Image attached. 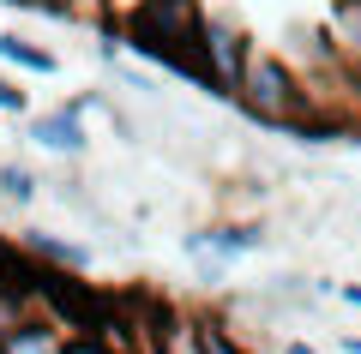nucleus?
Listing matches in <instances>:
<instances>
[{"label": "nucleus", "mask_w": 361, "mask_h": 354, "mask_svg": "<svg viewBox=\"0 0 361 354\" xmlns=\"http://www.w3.org/2000/svg\"><path fill=\"white\" fill-rule=\"evenodd\" d=\"M199 30H205V0H133L121 13V42H127L133 61L205 90Z\"/></svg>", "instance_id": "obj_1"}, {"label": "nucleus", "mask_w": 361, "mask_h": 354, "mask_svg": "<svg viewBox=\"0 0 361 354\" xmlns=\"http://www.w3.org/2000/svg\"><path fill=\"white\" fill-rule=\"evenodd\" d=\"M42 187H49V180H42L25 156H6V163H0V204H6V210H30V204L42 198Z\"/></svg>", "instance_id": "obj_9"}, {"label": "nucleus", "mask_w": 361, "mask_h": 354, "mask_svg": "<svg viewBox=\"0 0 361 354\" xmlns=\"http://www.w3.org/2000/svg\"><path fill=\"white\" fill-rule=\"evenodd\" d=\"M0 354H66V330L54 318H25L0 330Z\"/></svg>", "instance_id": "obj_8"}, {"label": "nucleus", "mask_w": 361, "mask_h": 354, "mask_svg": "<svg viewBox=\"0 0 361 354\" xmlns=\"http://www.w3.org/2000/svg\"><path fill=\"white\" fill-rule=\"evenodd\" d=\"M337 348H343V354H361V336L349 330V336H337Z\"/></svg>", "instance_id": "obj_18"}, {"label": "nucleus", "mask_w": 361, "mask_h": 354, "mask_svg": "<svg viewBox=\"0 0 361 354\" xmlns=\"http://www.w3.org/2000/svg\"><path fill=\"white\" fill-rule=\"evenodd\" d=\"M325 30H331L337 54L361 72V0H331V13H325Z\"/></svg>", "instance_id": "obj_10"}, {"label": "nucleus", "mask_w": 361, "mask_h": 354, "mask_svg": "<svg viewBox=\"0 0 361 354\" xmlns=\"http://www.w3.org/2000/svg\"><path fill=\"white\" fill-rule=\"evenodd\" d=\"M109 72L121 78V90H127V96H139V102H151V108H163V72H157V66H139V61H127V54H121Z\"/></svg>", "instance_id": "obj_14"}, {"label": "nucleus", "mask_w": 361, "mask_h": 354, "mask_svg": "<svg viewBox=\"0 0 361 354\" xmlns=\"http://www.w3.org/2000/svg\"><path fill=\"white\" fill-rule=\"evenodd\" d=\"M0 66L30 72V78H54V72H61V54H54L49 42L25 37V30H0Z\"/></svg>", "instance_id": "obj_7"}, {"label": "nucleus", "mask_w": 361, "mask_h": 354, "mask_svg": "<svg viewBox=\"0 0 361 354\" xmlns=\"http://www.w3.org/2000/svg\"><path fill=\"white\" fill-rule=\"evenodd\" d=\"M193 342H199V354H253L247 336H235L229 318H211V312H193Z\"/></svg>", "instance_id": "obj_13"}, {"label": "nucleus", "mask_w": 361, "mask_h": 354, "mask_svg": "<svg viewBox=\"0 0 361 354\" xmlns=\"http://www.w3.org/2000/svg\"><path fill=\"white\" fill-rule=\"evenodd\" d=\"M25 144L54 156V163H78V156H90V114L78 102H54V108L25 120Z\"/></svg>", "instance_id": "obj_5"}, {"label": "nucleus", "mask_w": 361, "mask_h": 354, "mask_svg": "<svg viewBox=\"0 0 361 354\" xmlns=\"http://www.w3.org/2000/svg\"><path fill=\"white\" fill-rule=\"evenodd\" d=\"M0 6H18V13H37V18H61V25H97L109 13V0H0Z\"/></svg>", "instance_id": "obj_11"}, {"label": "nucleus", "mask_w": 361, "mask_h": 354, "mask_svg": "<svg viewBox=\"0 0 361 354\" xmlns=\"http://www.w3.org/2000/svg\"><path fill=\"white\" fill-rule=\"evenodd\" d=\"M265 246H271V234H265L259 216H223V222H211V228H187V234H180V253L199 265L205 282H223L235 258H253V253H265Z\"/></svg>", "instance_id": "obj_3"}, {"label": "nucleus", "mask_w": 361, "mask_h": 354, "mask_svg": "<svg viewBox=\"0 0 361 354\" xmlns=\"http://www.w3.org/2000/svg\"><path fill=\"white\" fill-rule=\"evenodd\" d=\"M283 354H319V348H313V342H295V336H289V342H283Z\"/></svg>", "instance_id": "obj_19"}, {"label": "nucleus", "mask_w": 361, "mask_h": 354, "mask_svg": "<svg viewBox=\"0 0 361 354\" xmlns=\"http://www.w3.org/2000/svg\"><path fill=\"white\" fill-rule=\"evenodd\" d=\"M0 114H13V120H30V90H25V78H13V72H0Z\"/></svg>", "instance_id": "obj_15"}, {"label": "nucleus", "mask_w": 361, "mask_h": 354, "mask_svg": "<svg viewBox=\"0 0 361 354\" xmlns=\"http://www.w3.org/2000/svg\"><path fill=\"white\" fill-rule=\"evenodd\" d=\"M66 354H121V348H109V342H97V336L78 330V336H66Z\"/></svg>", "instance_id": "obj_17"}, {"label": "nucleus", "mask_w": 361, "mask_h": 354, "mask_svg": "<svg viewBox=\"0 0 361 354\" xmlns=\"http://www.w3.org/2000/svg\"><path fill=\"white\" fill-rule=\"evenodd\" d=\"M247 61H253V37L235 13H205V30H199V66H205V90L211 96H235L247 78Z\"/></svg>", "instance_id": "obj_4"}, {"label": "nucleus", "mask_w": 361, "mask_h": 354, "mask_svg": "<svg viewBox=\"0 0 361 354\" xmlns=\"http://www.w3.org/2000/svg\"><path fill=\"white\" fill-rule=\"evenodd\" d=\"M259 301H265V306H289V312H307V306L319 301V282L295 277V270H277V277H265Z\"/></svg>", "instance_id": "obj_12"}, {"label": "nucleus", "mask_w": 361, "mask_h": 354, "mask_svg": "<svg viewBox=\"0 0 361 354\" xmlns=\"http://www.w3.org/2000/svg\"><path fill=\"white\" fill-rule=\"evenodd\" d=\"M235 102L253 114L259 127H277V132H295V127H307V120H313L307 78H301V66L289 61V54H277V49H253Z\"/></svg>", "instance_id": "obj_2"}, {"label": "nucleus", "mask_w": 361, "mask_h": 354, "mask_svg": "<svg viewBox=\"0 0 361 354\" xmlns=\"http://www.w3.org/2000/svg\"><path fill=\"white\" fill-rule=\"evenodd\" d=\"M18 253L42 270H61V277H85L90 270V241H73V234H54V228H18Z\"/></svg>", "instance_id": "obj_6"}, {"label": "nucleus", "mask_w": 361, "mask_h": 354, "mask_svg": "<svg viewBox=\"0 0 361 354\" xmlns=\"http://www.w3.org/2000/svg\"><path fill=\"white\" fill-rule=\"evenodd\" d=\"M319 294H337L349 312H361V282H337V289H331V282H319Z\"/></svg>", "instance_id": "obj_16"}]
</instances>
